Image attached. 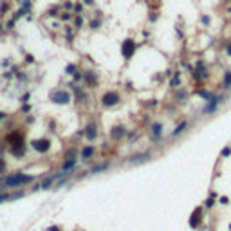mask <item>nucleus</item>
Segmentation results:
<instances>
[{"mask_svg":"<svg viewBox=\"0 0 231 231\" xmlns=\"http://www.w3.org/2000/svg\"><path fill=\"white\" fill-rule=\"evenodd\" d=\"M31 181H33V177H31V175H24V173H13V175H9V177H6V179H0V182H2L4 186H7V188L22 186V184L31 182Z\"/></svg>","mask_w":231,"mask_h":231,"instance_id":"nucleus-1","label":"nucleus"},{"mask_svg":"<svg viewBox=\"0 0 231 231\" xmlns=\"http://www.w3.org/2000/svg\"><path fill=\"white\" fill-rule=\"evenodd\" d=\"M135 49H137V43H135L134 40H125L123 42V45H121V54H123V58H132L134 56V53H135Z\"/></svg>","mask_w":231,"mask_h":231,"instance_id":"nucleus-2","label":"nucleus"},{"mask_svg":"<svg viewBox=\"0 0 231 231\" xmlns=\"http://www.w3.org/2000/svg\"><path fill=\"white\" fill-rule=\"evenodd\" d=\"M51 101L56 103V105H67V103L71 101V94L65 92V90H54V92L51 94Z\"/></svg>","mask_w":231,"mask_h":231,"instance_id":"nucleus-3","label":"nucleus"},{"mask_svg":"<svg viewBox=\"0 0 231 231\" xmlns=\"http://www.w3.org/2000/svg\"><path fill=\"white\" fill-rule=\"evenodd\" d=\"M33 148L40 154H47L51 150V141L49 139H35L33 141Z\"/></svg>","mask_w":231,"mask_h":231,"instance_id":"nucleus-4","label":"nucleus"},{"mask_svg":"<svg viewBox=\"0 0 231 231\" xmlns=\"http://www.w3.org/2000/svg\"><path fill=\"white\" fill-rule=\"evenodd\" d=\"M121 101V97L117 92H107L105 96L101 97V103H103V107H114Z\"/></svg>","mask_w":231,"mask_h":231,"instance_id":"nucleus-5","label":"nucleus"},{"mask_svg":"<svg viewBox=\"0 0 231 231\" xmlns=\"http://www.w3.org/2000/svg\"><path fill=\"white\" fill-rule=\"evenodd\" d=\"M200 222H202V213H200V208H197V210L192 213V217H190V228L197 229V228L200 226Z\"/></svg>","mask_w":231,"mask_h":231,"instance_id":"nucleus-6","label":"nucleus"},{"mask_svg":"<svg viewBox=\"0 0 231 231\" xmlns=\"http://www.w3.org/2000/svg\"><path fill=\"white\" fill-rule=\"evenodd\" d=\"M61 175H63V172L54 173V175H51V177H45V179H43V182L40 184V188H42V190H49V188L54 184V181H56L58 177H61Z\"/></svg>","mask_w":231,"mask_h":231,"instance_id":"nucleus-7","label":"nucleus"},{"mask_svg":"<svg viewBox=\"0 0 231 231\" xmlns=\"http://www.w3.org/2000/svg\"><path fill=\"white\" fill-rule=\"evenodd\" d=\"M220 99H222V97H220V96H217V97H211V99H210V103H208V105L204 107V114H211V112H215V108L218 107V103H220Z\"/></svg>","mask_w":231,"mask_h":231,"instance_id":"nucleus-8","label":"nucleus"},{"mask_svg":"<svg viewBox=\"0 0 231 231\" xmlns=\"http://www.w3.org/2000/svg\"><path fill=\"white\" fill-rule=\"evenodd\" d=\"M11 152H13V155H16V157H22V155L25 154V146H24V141H18V143L11 145Z\"/></svg>","mask_w":231,"mask_h":231,"instance_id":"nucleus-9","label":"nucleus"},{"mask_svg":"<svg viewBox=\"0 0 231 231\" xmlns=\"http://www.w3.org/2000/svg\"><path fill=\"white\" fill-rule=\"evenodd\" d=\"M83 134L87 135V139H89V141H94V139H96V135H97V127L94 125V123H90V125L85 128V132H83Z\"/></svg>","mask_w":231,"mask_h":231,"instance_id":"nucleus-10","label":"nucleus"},{"mask_svg":"<svg viewBox=\"0 0 231 231\" xmlns=\"http://www.w3.org/2000/svg\"><path fill=\"white\" fill-rule=\"evenodd\" d=\"M125 134H127V130H125V127H121V125L114 127V128H112V132H110L112 139H121V137H123Z\"/></svg>","mask_w":231,"mask_h":231,"instance_id":"nucleus-11","label":"nucleus"},{"mask_svg":"<svg viewBox=\"0 0 231 231\" xmlns=\"http://www.w3.org/2000/svg\"><path fill=\"white\" fill-rule=\"evenodd\" d=\"M92 155H94V146H85V148L81 150V159H83V161L90 159Z\"/></svg>","mask_w":231,"mask_h":231,"instance_id":"nucleus-12","label":"nucleus"},{"mask_svg":"<svg viewBox=\"0 0 231 231\" xmlns=\"http://www.w3.org/2000/svg\"><path fill=\"white\" fill-rule=\"evenodd\" d=\"M74 164H76V159H67V161L63 163V166H61V172L63 173L71 172V170L74 168Z\"/></svg>","mask_w":231,"mask_h":231,"instance_id":"nucleus-13","label":"nucleus"},{"mask_svg":"<svg viewBox=\"0 0 231 231\" xmlns=\"http://www.w3.org/2000/svg\"><path fill=\"white\" fill-rule=\"evenodd\" d=\"M161 134H163V125H161V123H154V125H152V135L157 139Z\"/></svg>","mask_w":231,"mask_h":231,"instance_id":"nucleus-14","label":"nucleus"},{"mask_svg":"<svg viewBox=\"0 0 231 231\" xmlns=\"http://www.w3.org/2000/svg\"><path fill=\"white\" fill-rule=\"evenodd\" d=\"M148 157H150L148 154H145V155H135V157H132V161H130V163H145V161H148Z\"/></svg>","mask_w":231,"mask_h":231,"instance_id":"nucleus-15","label":"nucleus"},{"mask_svg":"<svg viewBox=\"0 0 231 231\" xmlns=\"http://www.w3.org/2000/svg\"><path fill=\"white\" fill-rule=\"evenodd\" d=\"M224 87L226 89H231V71H228L224 74Z\"/></svg>","mask_w":231,"mask_h":231,"instance_id":"nucleus-16","label":"nucleus"},{"mask_svg":"<svg viewBox=\"0 0 231 231\" xmlns=\"http://www.w3.org/2000/svg\"><path fill=\"white\" fill-rule=\"evenodd\" d=\"M87 83H89V85H94V83H96V74H94L92 71L87 72Z\"/></svg>","mask_w":231,"mask_h":231,"instance_id":"nucleus-17","label":"nucleus"},{"mask_svg":"<svg viewBox=\"0 0 231 231\" xmlns=\"http://www.w3.org/2000/svg\"><path fill=\"white\" fill-rule=\"evenodd\" d=\"M184 128H186V121H182V123H181V125H179V127H177V128L172 132V135H173V137H175V135H179L182 130H184Z\"/></svg>","mask_w":231,"mask_h":231,"instance_id":"nucleus-18","label":"nucleus"},{"mask_svg":"<svg viewBox=\"0 0 231 231\" xmlns=\"http://www.w3.org/2000/svg\"><path fill=\"white\" fill-rule=\"evenodd\" d=\"M108 168V163H103V164H97L92 168V173H97V172H103V170H107Z\"/></svg>","mask_w":231,"mask_h":231,"instance_id":"nucleus-19","label":"nucleus"},{"mask_svg":"<svg viewBox=\"0 0 231 231\" xmlns=\"http://www.w3.org/2000/svg\"><path fill=\"white\" fill-rule=\"evenodd\" d=\"M197 94H199L200 97H204V99H208V101H210V99L213 97V96H211V92H208V90H199Z\"/></svg>","mask_w":231,"mask_h":231,"instance_id":"nucleus-20","label":"nucleus"},{"mask_svg":"<svg viewBox=\"0 0 231 231\" xmlns=\"http://www.w3.org/2000/svg\"><path fill=\"white\" fill-rule=\"evenodd\" d=\"M76 155H78V150H74V148H72V150H69L67 155H65V161H67V159H76Z\"/></svg>","mask_w":231,"mask_h":231,"instance_id":"nucleus-21","label":"nucleus"},{"mask_svg":"<svg viewBox=\"0 0 231 231\" xmlns=\"http://www.w3.org/2000/svg\"><path fill=\"white\" fill-rule=\"evenodd\" d=\"M65 72H67V74H74V72H76V65H74V63H71V65H67V69H65Z\"/></svg>","mask_w":231,"mask_h":231,"instance_id":"nucleus-22","label":"nucleus"},{"mask_svg":"<svg viewBox=\"0 0 231 231\" xmlns=\"http://www.w3.org/2000/svg\"><path fill=\"white\" fill-rule=\"evenodd\" d=\"M7 200H11V195H7V193H2V195H0V202H7Z\"/></svg>","mask_w":231,"mask_h":231,"instance_id":"nucleus-23","label":"nucleus"},{"mask_svg":"<svg viewBox=\"0 0 231 231\" xmlns=\"http://www.w3.org/2000/svg\"><path fill=\"white\" fill-rule=\"evenodd\" d=\"M179 83H181V76L177 74V76H175V78H173V79H172V87H177Z\"/></svg>","mask_w":231,"mask_h":231,"instance_id":"nucleus-24","label":"nucleus"},{"mask_svg":"<svg viewBox=\"0 0 231 231\" xmlns=\"http://www.w3.org/2000/svg\"><path fill=\"white\" fill-rule=\"evenodd\" d=\"M175 99H186V92H184V90H182V92H177Z\"/></svg>","mask_w":231,"mask_h":231,"instance_id":"nucleus-25","label":"nucleus"},{"mask_svg":"<svg viewBox=\"0 0 231 231\" xmlns=\"http://www.w3.org/2000/svg\"><path fill=\"white\" fill-rule=\"evenodd\" d=\"M6 172V161L4 159H0V173Z\"/></svg>","mask_w":231,"mask_h":231,"instance_id":"nucleus-26","label":"nucleus"},{"mask_svg":"<svg viewBox=\"0 0 231 231\" xmlns=\"http://www.w3.org/2000/svg\"><path fill=\"white\" fill-rule=\"evenodd\" d=\"M204 204H206V208H211V206H213V204H215V202H213V199H211V197H210V199H208V200H206Z\"/></svg>","mask_w":231,"mask_h":231,"instance_id":"nucleus-27","label":"nucleus"},{"mask_svg":"<svg viewBox=\"0 0 231 231\" xmlns=\"http://www.w3.org/2000/svg\"><path fill=\"white\" fill-rule=\"evenodd\" d=\"M229 154H231V148H224V150H222V155H224V157H228Z\"/></svg>","mask_w":231,"mask_h":231,"instance_id":"nucleus-28","label":"nucleus"},{"mask_svg":"<svg viewBox=\"0 0 231 231\" xmlns=\"http://www.w3.org/2000/svg\"><path fill=\"white\" fill-rule=\"evenodd\" d=\"M228 202H229L228 197H220V204H228Z\"/></svg>","mask_w":231,"mask_h":231,"instance_id":"nucleus-29","label":"nucleus"},{"mask_svg":"<svg viewBox=\"0 0 231 231\" xmlns=\"http://www.w3.org/2000/svg\"><path fill=\"white\" fill-rule=\"evenodd\" d=\"M29 7H31V4H29V2H27V0H25V2H24V9H25V11H27V9H29Z\"/></svg>","mask_w":231,"mask_h":231,"instance_id":"nucleus-30","label":"nucleus"},{"mask_svg":"<svg viewBox=\"0 0 231 231\" xmlns=\"http://www.w3.org/2000/svg\"><path fill=\"white\" fill-rule=\"evenodd\" d=\"M226 53L231 56V43H228V45H226Z\"/></svg>","mask_w":231,"mask_h":231,"instance_id":"nucleus-31","label":"nucleus"},{"mask_svg":"<svg viewBox=\"0 0 231 231\" xmlns=\"http://www.w3.org/2000/svg\"><path fill=\"white\" fill-rule=\"evenodd\" d=\"M61 18H63V20H69V18H71V15H67V13H63V15H61Z\"/></svg>","mask_w":231,"mask_h":231,"instance_id":"nucleus-32","label":"nucleus"},{"mask_svg":"<svg viewBox=\"0 0 231 231\" xmlns=\"http://www.w3.org/2000/svg\"><path fill=\"white\" fill-rule=\"evenodd\" d=\"M76 27H81V18H76Z\"/></svg>","mask_w":231,"mask_h":231,"instance_id":"nucleus-33","label":"nucleus"},{"mask_svg":"<svg viewBox=\"0 0 231 231\" xmlns=\"http://www.w3.org/2000/svg\"><path fill=\"white\" fill-rule=\"evenodd\" d=\"M49 231H60V229H58L56 226H53V228H49Z\"/></svg>","mask_w":231,"mask_h":231,"instance_id":"nucleus-34","label":"nucleus"},{"mask_svg":"<svg viewBox=\"0 0 231 231\" xmlns=\"http://www.w3.org/2000/svg\"><path fill=\"white\" fill-rule=\"evenodd\" d=\"M92 2H94V0H85V4H89V6H90Z\"/></svg>","mask_w":231,"mask_h":231,"instance_id":"nucleus-35","label":"nucleus"},{"mask_svg":"<svg viewBox=\"0 0 231 231\" xmlns=\"http://www.w3.org/2000/svg\"><path fill=\"white\" fill-rule=\"evenodd\" d=\"M229 231H231V224H229Z\"/></svg>","mask_w":231,"mask_h":231,"instance_id":"nucleus-36","label":"nucleus"}]
</instances>
